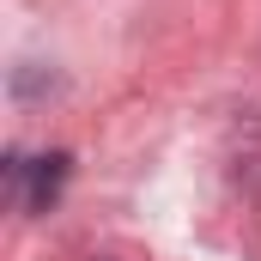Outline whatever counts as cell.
Wrapping results in <instances>:
<instances>
[{
	"label": "cell",
	"mask_w": 261,
	"mask_h": 261,
	"mask_svg": "<svg viewBox=\"0 0 261 261\" xmlns=\"http://www.w3.org/2000/svg\"><path fill=\"white\" fill-rule=\"evenodd\" d=\"M61 176H67V158H61V152L37 158V170H31V206H49L55 189H61Z\"/></svg>",
	"instance_id": "obj_1"
}]
</instances>
